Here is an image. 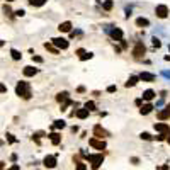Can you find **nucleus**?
I'll return each instance as SVG.
<instances>
[{
    "label": "nucleus",
    "mask_w": 170,
    "mask_h": 170,
    "mask_svg": "<svg viewBox=\"0 0 170 170\" xmlns=\"http://www.w3.org/2000/svg\"><path fill=\"white\" fill-rule=\"evenodd\" d=\"M16 94L19 97H24V99H29L31 97V92H29V85L27 82H19L16 85Z\"/></svg>",
    "instance_id": "1"
},
{
    "label": "nucleus",
    "mask_w": 170,
    "mask_h": 170,
    "mask_svg": "<svg viewBox=\"0 0 170 170\" xmlns=\"http://www.w3.org/2000/svg\"><path fill=\"white\" fill-rule=\"evenodd\" d=\"M87 160L90 162V167H92V169L97 170V169H99V167L102 165V162H104V155H102V153L89 155V157H87Z\"/></svg>",
    "instance_id": "2"
},
{
    "label": "nucleus",
    "mask_w": 170,
    "mask_h": 170,
    "mask_svg": "<svg viewBox=\"0 0 170 170\" xmlns=\"http://www.w3.org/2000/svg\"><path fill=\"white\" fill-rule=\"evenodd\" d=\"M145 51H146V48H145L143 42H136L134 48H133V56L134 58H141V56L145 54Z\"/></svg>",
    "instance_id": "3"
},
{
    "label": "nucleus",
    "mask_w": 170,
    "mask_h": 170,
    "mask_svg": "<svg viewBox=\"0 0 170 170\" xmlns=\"http://www.w3.org/2000/svg\"><path fill=\"white\" fill-rule=\"evenodd\" d=\"M53 41V44L56 46L58 49H66L70 46V42L65 39V37H54V39H51Z\"/></svg>",
    "instance_id": "4"
},
{
    "label": "nucleus",
    "mask_w": 170,
    "mask_h": 170,
    "mask_svg": "<svg viewBox=\"0 0 170 170\" xmlns=\"http://www.w3.org/2000/svg\"><path fill=\"white\" fill-rule=\"evenodd\" d=\"M89 145H90L92 148H97V150L106 148V141H102V139H99V138H90L89 139Z\"/></svg>",
    "instance_id": "5"
},
{
    "label": "nucleus",
    "mask_w": 170,
    "mask_h": 170,
    "mask_svg": "<svg viewBox=\"0 0 170 170\" xmlns=\"http://www.w3.org/2000/svg\"><path fill=\"white\" fill-rule=\"evenodd\" d=\"M155 14H157V17H160V19H165V17L169 16V7L167 5H157Z\"/></svg>",
    "instance_id": "6"
},
{
    "label": "nucleus",
    "mask_w": 170,
    "mask_h": 170,
    "mask_svg": "<svg viewBox=\"0 0 170 170\" xmlns=\"http://www.w3.org/2000/svg\"><path fill=\"white\" fill-rule=\"evenodd\" d=\"M42 163H44L46 169H54V167H56V157H54V155H48L46 158L42 160Z\"/></svg>",
    "instance_id": "7"
},
{
    "label": "nucleus",
    "mask_w": 170,
    "mask_h": 170,
    "mask_svg": "<svg viewBox=\"0 0 170 170\" xmlns=\"http://www.w3.org/2000/svg\"><path fill=\"white\" fill-rule=\"evenodd\" d=\"M94 136L99 138V139H102V138H106L107 136V131L101 126V124H97V126H94Z\"/></svg>",
    "instance_id": "8"
},
{
    "label": "nucleus",
    "mask_w": 170,
    "mask_h": 170,
    "mask_svg": "<svg viewBox=\"0 0 170 170\" xmlns=\"http://www.w3.org/2000/svg\"><path fill=\"white\" fill-rule=\"evenodd\" d=\"M155 129H157L160 134H169L170 133V126L165 124V122H157V124H155Z\"/></svg>",
    "instance_id": "9"
},
{
    "label": "nucleus",
    "mask_w": 170,
    "mask_h": 170,
    "mask_svg": "<svg viewBox=\"0 0 170 170\" xmlns=\"http://www.w3.org/2000/svg\"><path fill=\"white\" fill-rule=\"evenodd\" d=\"M139 80H143V82H155V75L148 73V72H141L139 73Z\"/></svg>",
    "instance_id": "10"
},
{
    "label": "nucleus",
    "mask_w": 170,
    "mask_h": 170,
    "mask_svg": "<svg viewBox=\"0 0 170 170\" xmlns=\"http://www.w3.org/2000/svg\"><path fill=\"white\" fill-rule=\"evenodd\" d=\"M58 29H60V32H70V31H72V22H70V21L61 22V24L58 26Z\"/></svg>",
    "instance_id": "11"
},
{
    "label": "nucleus",
    "mask_w": 170,
    "mask_h": 170,
    "mask_svg": "<svg viewBox=\"0 0 170 170\" xmlns=\"http://www.w3.org/2000/svg\"><path fill=\"white\" fill-rule=\"evenodd\" d=\"M111 37H112V39H116V41H121V39H122V31H121V29H117V27H116V29H112V31H111Z\"/></svg>",
    "instance_id": "12"
},
{
    "label": "nucleus",
    "mask_w": 170,
    "mask_h": 170,
    "mask_svg": "<svg viewBox=\"0 0 170 170\" xmlns=\"http://www.w3.org/2000/svg\"><path fill=\"white\" fill-rule=\"evenodd\" d=\"M155 95H157V94H155L151 89H148V90H145V92H143V101H153Z\"/></svg>",
    "instance_id": "13"
},
{
    "label": "nucleus",
    "mask_w": 170,
    "mask_h": 170,
    "mask_svg": "<svg viewBox=\"0 0 170 170\" xmlns=\"http://www.w3.org/2000/svg\"><path fill=\"white\" fill-rule=\"evenodd\" d=\"M22 72H24V75H26V77H34V75L37 73V68H34V66H26Z\"/></svg>",
    "instance_id": "14"
},
{
    "label": "nucleus",
    "mask_w": 170,
    "mask_h": 170,
    "mask_svg": "<svg viewBox=\"0 0 170 170\" xmlns=\"http://www.w3.org/2000/svg\"><path fill=\"white\" fill-rule=\"evenodd\" d=\"M48 136H49V139H51V143H53V145H60V143H61V136H60L58 133H49Z\"/></svg>",
    "instance_id": "15"
},
{
    "label": "nucleus",
    "mask_w": 170,
    "mask_h": 170,
    "mask_svg": "<svg viewBox=\"0 0 170 170\" xmlns=\"http://www.w3.org/2000/svg\"><path fill=\"white\" fill-rule=\"evenodd\" d=\"M136 26L138 27H148L150 21L148 19H145V17H138V19H136Z\"/></svg>",
    "instance_id": "16"
},
{
    "label": "nucleus",
    "mask_w": 170,
    "mask_h": 170,
    "mask_svg": "<svg viewBox=\"0 0 170 170\" xmlns=\"http://www.w3.org/2000/svg\"><path fill=\"white\" fill-rule=\"evenodd\" d=\"M153 111V106L151 104H146V106H141V109H139V112L143 114V116H146V114H150V112Z\"/></svg>",
    "instance_id": "17"
},
{
    "label": "nucleus",
    "mask_w": 170,
    "mask_h": 170,
    "mask_svg": "<svg viewBox=\"0 0 170 170\" xmlns=\"http://www.w3.org/2000/svg\"><path fill=\"white\" fill-rule=\"evenodd\" d=\"M89 109H78V111H77V117H78V119H85V117H89Z\"/></svg>",
    "instance_id": "18"
},
{
    "label": "nucleus",
    "mask_w": 170,
    "mask_h": 170,
    "mask_svg": "<svg viewBox=\"0 0 170 170\" xmlns=\"http://www.w3.org/2000/svg\"><path fill=\"white\" fill-rule=\"evenodd\" d=\"M56 101L61 104V102H66L68 101V92H60L58 95H56Z\"/></svg>",
    "instance_id": "19"
},
{
    "label": "nucleus",
    "mask_w": 170,
    "mask_h": 170,
    "mask_svg": "<svg viewBox=\"0 0 170 170\" xmlns=\"http://www.w3.org/2000/svg\"><path fill=\"white\" fill-rule=\"evenodd\" d=\"M138 80H139V77H129V80H128L126 84V87H134V85L138 84Z\"/></svg>",
    "instance_id": "20"
},
{
    "label": "nucleus",
    "mask_w": 170,
    "mask_h": 170,
    "mask_svg": "<svg viewBox=\"0 0 170 170\" xmlns=\"http://www.w3.org/2000/svg\"><path fill=\"white\" fill-rule=\"evenodd\" d=\"M169 117H170V112L167 111V109H163V111L158 112V119L160 121H165V119H169Z\"/></svg>",
    "instance_id": "21"
},
{
    "label": "nucleus",
    "mask_w": 170,
    "mask_h": 170,
    "mask_svg": "<svg viewBox=\"0 0 170 170\" xmlns=\"http://www.w3.org/2000/svg\"><path fill=\"white\" fill-rule=\"evenodd\" d=\"M44 48L48 49V51H51L53 54H58V51H60L56 46H53V44H48V42H44Z\"/></svg>",
    "instance_id": "22"
},
{
    "label": "nucleus",
    "mask_w": 170,
    "mask_h": 170,
    "mask_svg": "<svg viewBox=\"0 0 170 170\" xmlns=\"http://www.w3.org/2000/svg\"><path fill=\"white\" fill-rule=\"evenodd\" d=\"M29 4H31L32 7H42L46 4V0H29Z\"/></svg>",
    "instance_id": "23"
},
{
    "label": "nucleus",
    "mask_w": 170,
    "mask_h": 170,
    "mask_svg": "<svg viewBox=\"0 0 170 170\" xmlns=\"http://www.w3.org/2000/svg\"><path fill=\"white\" fill-rule=\"evenodd\" d=\"M53 128H56V129H63V128H65V121H63V119H58V121H54Z\"/></svg>",
    "instance_id": "24"
},
{
    "label": "nucleus",
    "mask_w": 170,
    "mask_h": 170,
    "mask_svg": "<svg viewBox=\"0 0 170 170\" xmlns=\"http://www.w3.org/2000/svg\"><path fill=\"white\" fill-rule=\"evenodd\" d=\"M10 56H12L14 60H21V58H22V54L19 53L17 49H10Z\"/></svg>",
    "instance_id": "25"
},
{
    "label": "nucleus",
    "mask_w": 170,
    "mask_h": 170,
    "mask_svg": "<svg viewBox=\"0 0 170 170\" xmlns=\"http://www.w3.org/2000/svg\"><path fill=\"white\" fill-rule=\"evenodd\" d=\"M112 5H114V2H112V0H106V2H104V10H111L112 9Z\"/></svg>",
    "instance_id": "26"
},
{
    "label": "nucleus",
    "mask_w": 170,
    "mask_h": 170,
    "mask_svg": "<svg viewBox=\"0 0 170 170\" xmlns=\"http://www.w3.org/2000/svg\"><path fill=\"white\" fill-rule=\"evenodd\" d=\"M92 56H94V54H92V53H84V54H82V56H80V60H82V61H85V60H90Z\"/></svg>",
    "instance_id": "27"
},
{
    "label": "nucleus",
    "mask_w": 170,
    "mask_h": 170,
    "mask_svg": "<svg viewBox=\"0 0 170 170\" xmlns=\"http://www.w3.org/2000/svg\"><path fill=\"white\" fill-rule=\"evenodd\" d=\"M85 109H89V111H94V109H95V104H94V102H87V104H85Z\"/></svg>",
    "instance_id": "28"
},
{
    "label": "nucleus",
    "mask_w": 170,
    "mask_h": 170,
    "mask_svg": "<svg viewBox=\"0 0 170 170\" xmlns=\"http://www.w3.org/2000/svg\"><path fill=\"white\" fill-rule=\"evenodd\" d=\"M151 41H153V46H155V48H160V46H162V42H160V39H157V37H153Z\"/></svg>",
    "instance_id": "29"
},
{
    "label": "nucleus",
    "mask_w": 170,
    "mask_h": 170,
    "mask_svg": "<svg viewBox=\"0 0 170 170\" xmlns=\"http://www.w3.org/2000/svg\"><path fill=\"white\" fill-rule=\"evenodd\" d=\"M77 170H87V165L80 163V162H78V163H77Z\"/></svg>",
    "instance_id": "30"
},
{
    "label": "nucleus",
    "mask_w": 170,
    "mask_h": 170,
    "mask_svg": "<svg viewBox=\"0 0 170 170\" xmlns=\"http://www.w3.org/2000/svg\"><path fill=\"white\" fill-rule=\"evenodd\" d=\"M107 92H109V94H114V92H116V85H109V87H107Z\"/></svg>",
    "instance_id": "31"
},
{
    "label": "nucleus",
    "mask_w": 170,
    "mask_h": 170,
    "mask_svg": "<svg viewBox=\"0 0 170 170\" xmlns=\"http://www.w3.org/2000/svg\"><path fill=\"white\" fill-rule=\"evenodd\" d=\"M139 136H141V139H151V136H150L148 133H141Z\"/></svg>",
    "instance_id": "32"
},
{
    "label": "nucleus",
    "mask_w": 170,
    "mask_h": 170,
    "mask_svg": "<svg viewBox=\"0 0 170 170\" xmlns=\"http://www.w3.org/2000/svg\"><path fill=\"white\" fill-rule=\"evenodd\" d=\"M7 139H9V143H16V138L12 134H7Z\"/></svg>",
    "instance_id": "33"
},
{
    "label": "nucleus",
    "mask_w": 170,
    "mask_h": 170,
    "mask_svg": "<svg viewBox=\"0 0 170 170\" xmlns=\"http://www.w3.org/2000/svg\"><path fill=\"white\" fill-rule=\"evenodd\" d=\"M32 60H34L36 63H41V61H42V58H41V56H32Z\"/></svg>",
    "instance_id": "34"
},
{
    "label": "nucleus",
    "mask_w": 170,
    "mask_h": 170,
    "mask_svg": "<svg viewBox=\"0 0 170 170\" xmlns=\"http://www.w3.org/2000/svg\"><path fill=\"white\" fill-rule=\"evenodd\" d=\"M24 14H26V12L22 10V9H21V10H17V12H16V16H17V17H22Z\"/></svg>",
    "instance_id": "35"
},
{
    "label": "nucleus",
    "mask_w": 170,
    "mask_h": 170,
    "mask_svg": "<svg viewBox=\"0 0 170 170\" xmlns=\"http://www.w3.org/2000/svg\"><path fill=\"white\" fill-rule=\"evenodd\" d=\"M134 104H136V106H139V107H141V99H136V101H134Z\"/></svg>",
    "instance_id": "36"
},
{
    "label": "nucleus",
    "mask_w": 170,
    "mask_h": 170,
    "mask_svg": "<svg viewBox=\"0 0 170 170\" xmlns=\"http://www.w3.org/2000/svg\"><path fill=\"white\" fill-rule=\"evenodd\" d=\"M157 139H158V141H162V139H165V134H160V136H157Z\"/></svg>",
    "instance_id": "37"
},
{
    "label": "nucleus",
    "mask_w": 170,
    "mask_h": 170,
    "mask_svg": "<svg viewBox=\"0 0 170 170\" xmlns=\"http://www.w3.org/2000/svg\"><path fill=\"white\" fill-rule=\"evenodd\" d=\"M9 170H19V165H12V167H10Z\"/></svg>",
    "instance_id": "38"
},
{
    "label": "nucleus",
    "mask_w": 170,
    "mask_h": 170,
    "mask_svg": "<svg viewBox=\"0 0 170 170\" xmlns=\"http://www.w3.org/2000/svg\"><path fill=\"white\" fill-rule=\"evenodd\" d=\"M165 109H167V111H169V112H170V104H169V106H167V107H165Z\"/></svg>",
    "instance_id": "39"
},
{
    "label": "nucleus",
    "mask_w": 170,
    "mask_h": 170,
    "mask_svg": "<svg viewBox=\"0 0 170 170\" xmlns=\"http://www.w3.org/2000/svg\"><path fill=\"white\" fill-rule=\"evenodd\" d=\"M167 141H169V145H170V136H169V139H167Z\"/></svg>",
    "instance_id": "40"
},
{
    "label": "nucleus",
    "mask_w": 170,
    "mask_h": 170,
    "mask_svg": "<svg viewBox=\"0 0 170 170\" xmlns=\"http://www.w3.org/2000/svg\"><path fill=\"white\" fill-rule=\"evenodd\" d=\"M7 2H14V0H7Z\"/></svg>",
    "instance_id": "41"
}]
</instances>
